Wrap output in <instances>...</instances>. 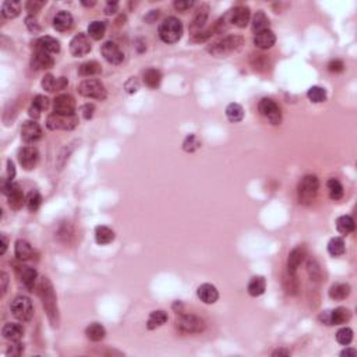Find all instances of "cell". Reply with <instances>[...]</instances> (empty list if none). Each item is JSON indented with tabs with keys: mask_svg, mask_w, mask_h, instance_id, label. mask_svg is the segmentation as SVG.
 <instances>
[{
	"mask_svg": "<svg viewBox=\"0 0 357 357\" xmlns=\"http://www.w3.org/2000/svg\"><path fill=\"white\" fill-rule=\"evenodd\" d=\"M318 189H320V180H318L317 176H304L299 183V187H297L299 203L303 204V205H310V204L314 203Z\"/></svg>",
	"mask_w": 357,
	"mask_h": 357,
	"instance_id": "cell-2",
	"label": "cell"
},
{
	"mask_svg": "<svg viewBox=\"0 0 357 357\" xmlns=\"http://www.w3.org/2000/svg\"><path fill=\"white\" fill-rule=\"evenodd\" d=\"M78 94L85 97V98H92L97 99V101H105L106 95H108L105 85L102 84L99 80H95V78L84 80L81 84L78 85Z\"/></svg>",
	"mask_w": 357,
	"mask_h": 357,
	"instance_id": "cell-5",
	"label": "cell"
},
{
	"mask_svg": "<svg viewBox=\"0 0 357 357\" xmlns=\"http://www.w3.org/2000/svg\"><path fill=\"white\" fill-rule=\"evenodd\" d=\"M78 124V118L76 115L64 116V115H57L52 113L46 119V126L49 130H73Z\"/></svg>",
	"mask_w": 357,
	"mask_h": 357,
	"instance_id": "cell-8",
	"label": "cell"
},
{
	"mask_svg": "<svg viewBox=\"0 0 357 357\" xmlns=\"http://www.w3.org/2000/svg\"><path fill=\"white\" fill-rule=\"evenodd\" d=\"M10 310L17 320L22 322L29 321L34 317V306L32 301L27 296H18L11 301Z\"/></svg>",
	"mask_w": 357,
	"mask_h": 357,
	"instance_id": "cell-6",
	"label": "cell"
},
{
	"mask_svg": "<svg viewBox=\"0 0 357 357\" xmlns=\"http://www.w3.org/2000/svg\"><path fill=\"white\" fill-rule=\"evenodd\" d=\"M95 240L99 245H106L115 240V232L108 226H97L95 229Z\"/></svg>",
	"mask_w": 357,
	"mask_h": 357,
	"instance_id": "cell-30",
	"label": "cell"
},
{
	"mask_svg": "<svg viewBox=\"0 0 357 357\" xmlns=\"http://www.w3.org/2000/svg\"><path fill=\"white\" fill-rule=\"evenodd\" d=\"M49 108V99L43 95H36L34 101H32V105L28 109V115L35 120L41 116V112L46 111Z\"/></svg>",
	"mask_w": 357,
	"mask_h": 357,
	"instance_id": "cell-26",
	"label": "cell"
},
{
	"mask_svg": "<svg viewBox=\"0 0 357 357\" xmlns=\"http://www.w3.org/2000/svg\"><path fill=\"white\" fill-rule=\"evenodd\" d=\"M91 52V43L88 36L80 32L77 35L73 36L70 42V53L74 57H83Z\"/></svg>",
	"mask_w": 357,
	"mask_h": 357,
	"instance_id": "cell-12",
	"label": "cell"
},
{
	"mask_svg": "<svg viewBox=\"0 0 357 357\" xmlns=\"http://www.w3.org/2000/svg\"><path fill=\"white\" fill-rule=\"evenodd\" d=\"M208 14H210V7L207 4H203L201 7L197 10L196 15H194L191 24H190V32L193 35L201 32V28L205 25V22L208 20Z\"/></svg>",
	"mask_w": 357,
	"mask_h": 357,
	"instance_id": "cell-18",
	"label": "cell"
},
{
	"mask_svg": "<svg viewBox=\"0 0 357 357\" xmlns=\"http://www.w3.org/2000/svg\"><path fill=\"white\" fill-rule=\"evenodd\" d=\"M7 200L10 208H13V210H20L22 207V204L25 203V200H24V193H22L21 187H20L18 184H15L14 183L13 190L10 191V194L7 196Z\"/></svg>",
	"mask_w": 357,
	"mask_h": 357,
	"instance_id": "cell-29",
	"label": "cell"
},
{
	"mask_svg": "<svg viewBox=\"0 0 357 357\" xmlns=\"http://www.w3.org/2000/svg\"><path fill=\"white\" fill-rule=\"evenodd\" d=\"M307 97L311 102L314 104H321L327 99V91L322 88V87H318V85H314L311 87L310 90L307 91Z\"/></svg>",
	"mask_w": 357,
	"mask_h": 357,
	"instance_id": "cell-44",
	"label": "cell"
},
{
	"mask_svg": "<svg viewBox=\"0 0 357 357\" xmlns=\"http://www.w3.org/2000/svg\"><path fill=\"white\" fill-rule=\"evenodd\" d=\"M53 111L57 115H64V116H70L76 112V101L71 95L62 94L57 95L53 101Z\"/></svg>",
	"mask_w": 357,
	"mask_h": 357,
	"instance_id": "cell-11",
	"label": "cell"
},
{
	"mask_svg": "<svg viewBox=\"0 0 357 357\" xmlns=\"http://www.w3.org/2000/svg\"><path fill=\"white\" fill-rule=\"evenodd\" d=\"M36 49L43 50L49 55L57 53L60 50V42L52 36H42L36 41Z\"/></svg>",
	"mask_w": 357,
	"mask_h": 357,
	"instance_id": "cell-27",
	"label": "cell"
},
{
	"mask_svg": "<svg viewBox=\"0 0 357 357\" xmlns=\"http://www.w3.org/2000/svg\"><path fill=\"white\" fill-rule=\"evenodd\" d=\"M350 294V286L348 283H335L329 289V297L332 300H345Z\"/></svg>",
	"mask_w": 357,
	"mask_h": 357,
	"instance_id": "cell-38",
	"label": "cell"
},
{
	"mask_svg": "<svg viewBox=\"0 0 357 357\" xmlns=\"http://www.w3.org/2000/svg\"><path fill=\"white\" fill-rule=\"evenodd\" d=\"M53 64H55L53 57L50 56L49 53L43 52V50L36 49L34 56L31 59V67L34 70H46V69L53 67Z\"/></svg>",
	"mask_w": 357,
	"mask_h": 357,
	"instance_id": "cell-16",
	"label": "cell"
},
{
	"mask_svg": "<svg viewBox=\"0 0 357 357\" xmlns=\"http://www.w3.org/2000/svg\"><path fill=\"white\" fill-rule=\"evenodd\" d=\"M158 32L165 43H176L183 35V24L176 17H168L161 22Z\"/></svg>",
	"mask_w": 357,
	"mask_h": 357,
	"instance_id": "cell-4",
	"label": "cell"
},
{
	"mask_svg": "<svg viewBox=\"0 0 357 357\" xmlns=\"http://www.w3.org/2000/svg\"><path fill=\"white\" fill-rule=\"evenodd\" d=\"M197 296L205 304H214L219 299V292H218V289L214 285L203 283L201 286H198V289H197Z\"/></svg>",
	"mask_w": 357,
	"mask_h": 357,
	"instance_id": "cell-17",
	"label": "cell"
},
{
	"mask_svg": "<svg viewBox=\"0 0 357 357\" xmlns=\"http://www.w3.org/2000/svg\"><path fill=\"white\" fill-rule=\"evenodd\" d=\"M193 6H194V1H189V0H177V1H175V8L179 10V11H187Z\"/></svg>",
	"mask_w": 357,
	"mask_h": 357,
	"instance_id": "cell-52",
	"label": "cell"
},
{
	"mask_svg": "<svg viewBox=\"0 0 357 357\" xmlns=\"http://www.w3.org/2000/svg\"><path fill=\"white\" fill-rule=\"evenodd\" d=\"M18 276L20 280L22 282V285L27 287L28 290L34 292V287L36 285V279H38V273L34 268L27 265H22L18 268Z\"/></svg>",
	"mask_w": 357,
	"mask_h": 357,
	"instance_id": "cell-19",
	"label": "cell"
},
{
	"mask_svg": "<svg viewBox=\"0 0 357 357\" xmlns=\"http://www.w3.org/2000/svg\"><path fill=\"white\" fill-rule=\"evenodd\" d=\"M144 84L147 85L148 88H158L159 84H161L162 81V74L161 71L156 70V69H148V70L144 71Z\"/></svg>",
	"mask_w": 357,
	"mask_h": 357,
	"instance_id": "cell-35",
	"label": "cell"
},
{
	"mask_svg": "<svg viewBox=\"0 0 357 357\" xmlns=\"http://www.w3.org/2000/svg\"><path fill=\"white\" fill-rule=\"evenodd\" d=\"M306 258V248L304 247H296L293 248L290 254H289V258H287V272L296 273L297 268L301 265V262Z\"/></svg>",
	"mask_w": 357,
	"mask_h": 357,
	"instance_id": "cell-20",
	"label": "cell"
},
{
	"mask_svg": "<svg viewBox=\"0 0 357 357\" xmlns=\"http://www.w3.org/2000/svg\"><path fill=\"white\" fill-rule=\"evenodd\" d=\"M69 84L67 78L60 77L55 78L52 74H46L42 80V88L46 90L48 92H55V91H62Z\"/></svg>",
	"mask_w": 357,
	"mask_h": 357,
	"instance_id": "cell-22",
	"label": "cell"
},
{
	"mask_svg": "<svg viewBox=\"0 0 357 357\" xmlns=\"http://www.w3.org/2000/svg\"><path fill=\"white\" fill-rule=\"evenodd\" d=\"M81 4H83V6H87V7H91V6H94V4H95V1H90V3H87V1H83Z\"/></svg>",
	"mask_w": 357,
	"mask_h": 357,
	"instance_id": "cell-62",
	"label": "cell"
},
{
	"mask_svg": "<svg viewBox=\"0 0 357 357\" xmlns=\"http://www.w3.org/2000/svg\"><path fill=\"white\" fill-rule=\"evenodd\" d=\"M106 32V24L104 21H92L88 25V35L91 36L92 39L99 41L102 39Z\"/></svg>",
	"mask_w": 357,
	"mask_h": 357,
	"instance_id": "cell-42",
	"label": "cell"
},
{
	"mask_svg": "<svg viewBox=\"0 0 357 357\" xmlns=\"http://www.w3.org/2000/svg\"><path fill=\"white\" fill-rule=\"evenodd\" d=\"M336 341L339 345H343V346H348L352 341H353V331L348 327L345 328H341L338 332H336Z\"/></svg>",
	"mask_w": 357,
	"mask_h": 357,
	"instance_id": "cell-47",
	"label": "cell"
},
{
	"mask_svg": "<svg viewBox=\"0 0 357 357\" xmlns=\"http://www.w3.org/2000/svg\"><path fill=\"white\" fill-rule=\"evenodd\" d=\"M138 81H137V78H134L131 77L128 81L126 83V85H124V88H126V91L128 92V94H134V92H137L138 91Z\"/></svg>",
	"mask_w": 357,
	"mask_h": 357,
	"instance_id": "cell-53",
	"label": "cell"
},
{
	"mask_svg": "<svg viewBox=\"0 0 357 357\" xmlns=\"http://www.w3.org/2000/svg\"><path fill=\"white\" fill-rule=\"evenodd\" d=\"M356 355H357V352L355 349H345L342 352V353H341V356H342V357H345V356H346V357H348V356H356Z\"/></svg>",
	"mask_w": 357,
	"mask_h": 357,
	"instance_id": "cell-60",
	"label": "cell"
},
{
	"mask_svg": "<svg viewBox=\"0 0 357 357\" xmlns=\"http://www.w3.org/2000/svg\"><path fill=\"white\" fill-rule=\"evenodd\" d=\"M22 350H24V348H22L21 343L15 342V345H13V346H11V349H10V353H11V356H20V355H21Z\"/></svg>",
	"mask_w": 357,
	"mask_h": 357,
	"instance_id": "cell-56",
	"label": "cell"
},
{
	"mask_svg": "<svg viewBox=\"0 0 357 357\" xmlns=\"http://www.w3.org/2000/svg\"><path fill=\"white\" fill-rule=\"evenodd\" d=\"M119 10V3L118 1H108L105 7L106 14H115Z\"/></svg>",
	"mask_w": 357,
	"mask_h": 357,
	"instance_id": "cell-55",
	"label": "cell"
},
{
	"mask_svg": "<svg viewBox=\"0 0 357 357\" xmlns=\"http://www.w3.org/2000/svg\"><path fill=\"white\" fill-rule=\"evenodd\" d=\"M0 282H1V294L6 293V290H7V282H8V276L6 272H1L0 275Z\"/></svg>",
	"mask_w": 357,
	"mask_h": 357,
	"instance_id": "cell-57",
	"label": "cell"
},
{
	"mask_svg": "<svg viewBox=\"0 0 357 357\" xmlns=\"http://www.w3.org/2000/svg\"><path fill=\"white\" fill-rule=\"evenodd\" d=\"M327 187H328L329 197H331L334 201H338V200H341L343 197V186L341 184L339 180L329 179L328 183H327Z\"/></svg>",
	"mask_w": 357,
	"mask_h": 357,
	"instance_id": "cell-43",
	"label": "cell"
},
{
	"mask_svg": "<svg viewBox=\"0 0 357 357\" xmlns=\"http://www.w3.org/2000/svg\"><path fill=\"white\" fill-rule=\"evenodd\" d=\"M25 25H27V28H28L31 32H34V34L41 31L39 24H38V21L35 20V17H32V15H28V17L25 18Z\"/></svg>",
	"mask_w": 357,
	"mask_h": 357,
	"instance_id": "cell-50",
	"label": "cell"
},
{
	"mask_svg": "<svg viewBox=\"0 0 357 357\" xmlns=\"http://www.w3.org/2000/svg\"><path fill=\"white\" fill-rule=\"evenodd\" d=\"M346 251L345 247V240L342 238H334L329 240L328 243V252L332 257H341Z\"/></svg>",
	"mask_w": 357,
	"mask_h": 357,
	"instance_id": "cell-41",
	"label": "cell"
},
{
	"mask_svg": "<svg viewBox=\"0 0 357 357\" xmlns=\"http://www.w3.org/2000/svg\"><path fill=\"white\" fill-rule=\"evenodd\" d=\"M102 71L101 69V64L95 60H90V62H85L80 67H78V74L81 77H92V76H97Z\"/></svg>",
	"mask_w": 357,
	"mask_h": 357,
	"instance_id": "cell-36",
	"label": "cell"
},
{
	"mask_svg": "<svg viewBox=\"0 0 357 357\" xmlns=\"http://www.w3.org/2000/svg\"><path fill=\"white\" fill-rule=\"evenodd\" d=\"M225 113H226L228 120L232 121V123H238L244 118V111H243V108L238 104H229V105L226 106Z\"/></svg>",
	"mask_w": 357,
	"mask_h": 357,
	"instance_id": "cell-40",
	"label": "cell"
},
{
	"mask_svg": "<svg viewBox=\"0 0 357 357\" xmlns=\"http://www.w3.org/2000/svg\"><path fill=\"white\" fill-rule=\"evenodd\" d=\"M166 321H168V313L163 311V310H156V311H152L149 314V317H148L147 328H158V327H162L163 324H166Z\"/></svg>",
	"mask_w": 357,
	"mask_h": 357,
	"instance_id": "cell-34",
	"label": "cell"
},
{
	"mask_svg": "<svg viewBox=\"0 0 357 357\" xmlns=\"http://www.w3.org/2000/svg\"><path fill=\"white\" fill-rule=\"evenodd\" d=\"M1 240H3V244H1V250H0V254L3 255V254L6 252V250H7V244H8L6 235H1Z\"/></svg>",
	"mask_w": 357,
	"mask_h": 357,
	"instance_id": "cell-59",
	"label": "cell"
},
{
	"mask_svg": "<svg viewBox=\"0 0 357 357\" xmlns=\"http://www.w3.org/2000/svg\"><path fill=\"white\" fill-rule=\"evenodd\" d=\"M20 11H21V3H20V1H11V0H8V1H4V3L1 4V15H3L4 18H7V20L15 18L17 15L20 14Z\"/></svg>",
	"mask_w": 357,
	"mask_h": 357,
	"instance_id": "cell-33",
	"label": "cell"
},
{
	"mask_svg": "<svg viewBox=\"0 0 357 357\" xmlns=\"http://www.w3.org/2000/svg\"><path fill=\"white\" fill-rule=\"evenodd\" d=\"M251 28L254 34H258L261 31L269 29V18L266 17V14L262 10L257 11V13L254 14V17H252Z\"/></svg>",
	"mask_w": 357,
	"mask_h": 357,
	"instance_id": "cell-31",
	"label": "cell"
},
{
	"mask_svg": "<svg viewBox=\"0 0 357 357\" xmlns=\"http://www.w3.org/2000/svg\"><path fill=\"white\" fill-rule=\"evenodd\" d=\"M328 70L331 71V73H342V71L345 70V64H343L342 60H339V59H335V60L329 62Z\"/></svg>",
	"mask_w": 357,
	"mask_h": 357,
	"instance_id": "cell-51",
	"label": "cell"
},
{
	"mask_svg": "<svg viewBox=\"0 0 357 357\" xmlns=\"http://www.w3.org/2000/svg\"><path fill=\"white\" fill-rule=\"evenodd\" d=\"M94 112H95V106L92 105V104H87L81 108V113H83V116H84V119H91L92 116H94Z\"/></svg>",
	"mask_w": 357,
	"mask_h": 357,
	"instance_id": "cell-54",
	"label": "cell"
},
{
	"mask_svg": "<svg viewBox=\"0 0 357 357\" xmlns=\"http://www.w3.org/2000/svg\"><path fill=\"white\" fill-rule=\"evenodd\" d=\"M101 53H102V56H104L106 62H109V63L112 64H120L123 62V59H124L123 52H121L119 46L115 42H112V41H108V42L102 45Z\"/></svg>",
	"mask_w": 357,
	"mask_h": 357,
	"instance_id": "cell-15",
	"label": "cell"
},
{
	"mask_svg": "<svg viewBox=\"0 0 357 357\" xmlns=\"http://www.w3.org/2000/svg\"><path fill=\"white\" fill-rule=\"evenodd\" d=\"M7 176H8V179H10V180H13V179H14V176H15L14 163H13V161H10V159L7 161Z\"/></svg>",
	"mask_w": 357,
	"mask_h": 357,
	"instance_id": "cell-58",
	"label": "cell"
},
{
	"mask_svg": "<svg viewBox=\"0 0 357 357\" xmlns=\"http://www.w3.org/2000/svg\"><path fill=\"white\" fill-rule=\"evenodd\" d=\"M273 356H289V352L287 350H276L273 352Z\"/></svg>",
	"mask_w": 357,
	"mask_h": 357,
	"instance_id": "cell-61",
	"label": "cell"
},
{
	"mask_svg": "<svg viewBox=\"0 0 357 357\" xmlns=\"http://www.w3.org/2000/svg\"><path fill=\"white\" fill-rule=\"evenodd\" d=\"M85 335H87V338H88L90 341H92V342H99V341H102V339L105 338L106 331L101 324L94 322V324H91L88 328L85 329Z\"/></svg>",
	"mask_w": 357,
	"mask_h": 357,
	"instance_id": "cell-37",
	"label": "cell"
},
{
	"mask_svg": "<svg viewBox=\"0 0 357 357\" xmlns=\"http://www.w3.org/2000/svg\"><path fill=\"white\" fill-rule=\"evenodd\" d=\"M41 204H42V196L38 191H35V190H32L27 196V198H25V205H27V208L31 212L38 210L41 207Z\"/></svg>",
	"mask_w": 357,
	"mask_h": 357,
	"instance_id": "cell-46",
	"label": "cell"
},
{
	"mask_svg": "<svg viewBox=\"0 0 357 357\" xmlns=\"http://www.w3.org/2000/svg\"><path fill=\"white\" fill-rule=\"evenodd\" d=\"M350 318H352V313L349 308L338 307L329 311V325H342L349 322Z\"/></svg>",
	"mask_w": 357,
	"mask_h": 357,
	"instance_id": "cell-25",
	"label": "cell"
},
{
	"mask_svg": "<svg viewBox=\"0 0 357 357\" xmlns=\"http://www.w3.org/2000/svg\"><path fill=\"white\" fill-rule=\"evenodd\" d=\"M243 45V38L238 35H228L208 46V52L217 57H226Z\"/></svg>",
	"mask_w": 357,
	"mask_h": 357,
	"instance_id": "cell-3",
	"label": "cell"
},
{
	"mask_svg": "<svg viewBox=\"0 0 357 357\" xmlns=\"http://www.w3.org/2000/svg\"><path fill=\"white\" fill-rule=\"evenodd\" d=\"M1 335L4 339L11 341V342H18L24 335V328L20 324H15V322H7L3 329H1Z\"/></svg>",
	"mask_w": 357,
	"mask_h": 357,
	"instance_id": "cell-23",
	"label": "cell"
},
{
	"mask_svg": "<svg viewBox=\"0 0 357 357\" xmlns=\"http://www.w3.org/2000/svg\"><path fill=\"white\" fill-rule=\"evenodd\" d=\"M34 255V250L27 240H17L15 241V257L20 261H27Z\"/></svg>",
	"mask_w": 357,
	"mask_h": 357,
	"instance_id": "cell-32",
	"label": "cell"
},
{
	"mask_svg": "<svg viewBox=\"0 0 357 357\" xmlns=\"http://www.w3.org/2000/svg\"><path fill=\"white\" fill-rule=\"evenodd\" d=\"M266 289V282L264 276H252L250 282H248V286H247V292L252 297H258L261 294H264Z\"/></svg>",
	"mask_w": 357,
	"mask_h": 357,
	"instance_id": "cell-28",
	"label": "cell"
},
{
	"mask_svg": "<svg viewBox=\"0 0 357 357\" xmlns=\"http://www.w3.org/2000/svg\"><path fill=\"white\" fill-rule=\"evenodd\" d=\"M21 138L27 144H34L42 138V128L35 120H28L21 127Z\"/></svg>",
	"mask_w": 357,
	"mask_h": 357,
	"instance_id": "cell-14",
	"label": "cell"
},
{
	"mask_svg": "<svg viewBox=\"0 0 357 357\" xmlns=\"http://www.w3.org/2000/svg\"><path fill=\"white\" fill-rule=\"evenodd\" d=\"M45 3H46V1H43V0H29V1H27V4H25V8H27V11H28L31 15L36 14V13L45 6Z\"/></svg>",
	"mask_w": 357,
	"mask_h": 357,
	"instance_id": "cell-49",
	"label": "cell"
},
{
	"mask_svg": "<svg viewBox=\"0 0 357 357\" xmlns=\"http://www.w3.org/2000/svg\"><path fill=\"white\" fill-rule=\"evenodd\" d=\"M226 15H228V20L232 25L238 27V28H244L250 22V15L251 14H250V8L247 6H236V7L229 10Z\"/></svg>",
	"mask_w": 357,
	"mask_h": 357,
	"instance_id": "cell-10",
	"label": "cell"
},
{
	"mask_svg": "<svg viewBox=\"0 0 357 357\" xmlns=\"http://www.w3.org/2000/svg\"><path fill=\"white\" fill-rule=\"evenodd\" d=\"M336 229L342 235H349L355 231V219L350 215H342L336 219Z\"/></svg>",
	"mask_w": 357,
	"mask_h": 357,
	"instance_id": "cell-39",
	"label": "cell"
},
{
	"mask_svg": "<svg viewBox=\"0 0 357 357\" xmlns=\"http://www.w3.org/2000/svg\"><path fill=\"white\" fill-rule=\"evenodd\" d=\"M73 22H74V18H73V15L69 13V11H59L56 15H55V18H53V27L56 31L59 32H66V31H69L73 27Z\"/></svg>",
	"mask_w": 357,
	"mask_h": 357,
	"instance_id": "cell-24",
	"label": "cell"
},
{
	"mask_svg": "<svg viewBox=\"0 0 357 357\" xmlns=\"http://www.w3.org/2000/svg\"><path fill=\"white\" fill-rule=\"evenodd\" d=\"M201 147V142L198 141L194 134H190L186 137V140L183 142V149L184 151H187V152H194L196 149Z\"/></svg>",
	"mask_w": 357,
	"mask_h": 357,
	"instance_id": "cell-48",
	"label": "cell"
},
{
	"mask_svg": "<svg viewBox=\"0 0 357 357\" xmlns=\"http://www.w3.org/2000/svg\"><path fill=\"white\" fill-rule=\"evenodd\" d=\"M275 42H276V36H275V34L271 29L261 31V32L255 34V36H254V45L258 49H269V48H272L273 45H275Z\"/></svg>",
	"mask_w": 357,
	"mask_h": 357,
	"instance_id": "cell-21",
	"label": "cell"
},
{
	"mask_svg": "<svg viewBox=\"0 0 357 357\" xmlns=\"http://www.w3.org/2000/svg\"><path fill=\"white\" fill-rule=\"evenodd\" d=\"M18 161L25 170H32L39 162V152L32 145L21 148L20 152H18Z\"/></svg>",
	"mask_w": 357,
	"mask_h": 357,
	"instance_id": "cell-13",
	"label": "cell"
},
{
	"mask_svg": "<svg viewBox=\"0 0 357 357\" xmlns=\"http://www.w3.org/2000/svg\"><path fill=\"white\" fill-rule=\"evenodd\" d=\"M283 286L287 294H296L299 290V282L296 279V273L287 272L283 276Z\"/></svg>",
	"mask_w": 357,
	"mask_h": 357,
	"instance_id": "cell-45",
	"label": "cell"
},
{
	"mask_svg": "<svg viewBox=\"0 0 357 357\" xmlns=\"http://www.w3.org/2000/svg\"><path fill=\"white\" fill-rule=\"evenodd\" d=\"M38 294L42 300L43 308L53 325H57V304L55 290L48 278H42L38 283Z\"/></svg>",
	"mask_w": 357,
	"mask_h": 357,
	"instance_id": "cell-1",
	"label": "cell"
},
{
	"mask_svg": "<svg viewBox=\"0 0 357 357\" xmlns=\"http://www.w3.org/2000/svg\"><path fill=\"white\" fill-rule=\"evenodd\" d=\"M176 327L184 334H200L205 329V322L194 314H182L176 320Z\"/></svg>",
	"mask_w": 357,
	"mask_h": 357,
	"instance_id": "cell-7",
	"label": "cell"
},
{
	"mask_svg": "<svg viewBox=\"0 0 357 357\" xmlns=\"http://www.w3.org/2000/svg\"><path fill=\"white\" fill-rule=\"evenodd\" d=\"M259 113L265 118L271 124H279L282 120V112L278 104L269 98H264L258 104Z\"/></svg>",
	"mask_w": 357,
	"mask_h": 357,
	"instance_id": "cell-9",
	"label": "cell"
}]
</instances>
